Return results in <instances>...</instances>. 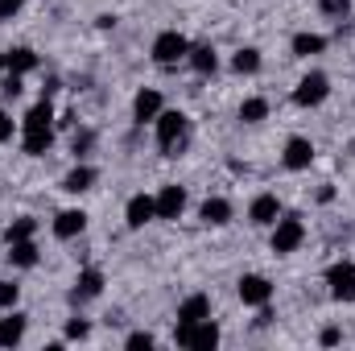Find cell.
<instances>
[{
	"label": "cell",
	"instance_id": "1",
	"mask_svg": "<svg viewBox=\"0 0 355 351\" xmlns=\"http://www.w3.org/2000/svg\"><path fill=\"white\" fill-rule=\"evenodd\" d=\"M50 145H54V108H50V99H42L21 120V149L29 157H42Z\"/></svg>",
	"mask_w": 355,
	"mask_h": 351
},
{
	"label": "cell",
	"instance_id": "2",
	"mask_svg": "<svg viewBox=\"0 0 355 351\" xmlns=\"http://www.w3.org/2000/svg\"><path fill=\"white\" fill-rule=\"evenodd\" d=\"M153 124H157V145H162V153H166V157H178L182 145H186V137H190V116H186V112H162Z\"/></svg>",
	"mask_w": 355,
	"mask_h": 351
},
{
	"label": "cell",
	"instance_id": "3",
	"mask_svg": "<svg viewBox=\"0 0 355 351\" xmlns=\"http://www.w3.org/2000/svg\"><path fill=\"white\" fill-rule=\"evenodd\" d=\"M174 343L178 348H190V351H211V348H219V327L211 318H202V323H178Z\"/></svg>",
	"mask_w": 355,
	"mask_h": 351
},
{
	"label": "cell",
	"instance_id": "4",
	"mask_svg": "<svg viewBox=\"0 0 355 351\" xmlns=\"http://www.w3.org/2000/svg\"><path fill=\"white\" fill-rule=\"evenodd\" d=\"M186 54H190V42H186L178 29H166V33L153 37V62H157V67H174Z\"/></svg>",
	"mask_w": 355,
	"mask_h": 351
},
{
	"label": "cell",
	"instance_id": "5",
	"mask_svg": "<svg viewBox=\"0 0 355 351\" xmlns=\"http://www.w3.org/2000/svg\"><path fill=\"white\" fill-rule=\"evenodd\" d=\"M302 240H306V223H302L297 215H285V219L272 223V252L285 257V252H293Z\"/></svg>",
	"mask_w": 355,
	"mask_h": 351
},
{
	"label": "cell",
	"instance_id": "6",
	"mask_svg": "<svg viewBox=\"0 0 355 351\" xmlns=\"http://www.w3.org/2000/svg\"><path fill=\"white\" fill-rule=\"evenodd\" d=\"M327 285H331V298L335 302H355V264L339 261L327 268Z\"/></svg>",
	"mask_w": 355,
	"mask_h": 351
},
{
	"label": "cell",
	"instance_id": "7",
	"mask_svg": "<svg viewBox=\"0 0 355 351\" xmlns=\"http://www.w3.org/2000/svg\"><path fill=\"white\" fill-rule=\"evenodd\" d=\"M327 95H331L327 75H322V71H310V75L297 83V91H293V103H297V108H318Z\"/></svg>",
	"mask_w": 355,
	"mask_h": 351
},
{
	"label": "cell",
	"instance_id": "8",
	"mask_svg": "<svg viewBox=\"0 0 355 351\" xmlns=\"http://www.w3.org/2000/svg\"><path fill=\"white\" fill-rule=\"evenodd\" d=\"M240 302L244 306H268V298H272V281L261 277V273H248V277H240Z\"/></svg>",
	"mask_w": 355,
	"mask_h": 351
},
{
	"label": "cell",
	"instance_id": "9",
	"mask_svg": "<svg viewBox=\"0 0 355 351\" xmlns=\"http://www.w3.org/2000/svg\"><path fill=\"white\" fill-rule=\"evenodd\" d=\"M281 162H285V170H306V166L314 162V145H310V137H289Z\"/></svg>",
	"mask_w": 355,
	"mask_h": 351
},
{
	"label": "cell",
	"instance_id": "10",
	"mask_svg": "<svg viewBox=\"0 0 355 351\" xmlns=\"http://www.w3.org/2000/svg\"><path fill=\"white\" fill-rule=\"evenodd\" d=\"M124 219H128V228L137 232V228H145L149 219H157V203H153L149 194H132L128 207H124Z\"/></svg>",
	"mask_w": 355,
	"mask_h": 351
},
{
	"label": "cell",
	"instance_id": "11",
	"mask_svg": "<svg viewBox=\"0 0 355 351\" xmlns=\"http://www.w3.org/2000/svg\"><path fill=\"white\" fill-rule=\"evenodd\" d=\"M132 116H137V124H153V120L162 116V91H153V87L137 91V99H132Z\"/></svg>",
	"mask_w": 355,
	"mask_h": 351
},
{
	"label": "cell",
	"instance_id": "12",
	"mask_svg": "<svg viewBox=\"0 0 355 351\" xmlns=\"http://www.w3.org/2000/svg\"><path fill=\"white\" fill-rule=\"evenodd\" d=\"M99 293H103V273H99V268H83L79 281H75V289H71V302L83 306V302L99 298Z\"/></svg>",
	"mask_w": 355,
	"mask_h": 351
},
{
	"label": "cell",
	"instance_id": "13",
	"mask_svg": "<svg viewBox=\"0 0 355 351\" xmlns=\"http://www.w3.org/2000/svg\"><path fill=\"white\" fill-rule=\"evenodd\" d=\"M153 203H157V219H178L186 211V190L182 186H162V194Z\"/></svg>",
	"mask_w": 355,
	"mask_h": 351
},
{
	"label": "cell",
	"instance_id": "14",
	"mask_svg": "<svg viewBox=\"0 0 355 351\" xmlns=\"http://www.w3.org/2000/svg\"><path fill=\"white\" fill-rule=\"evenodd\" d=\"M277 215H281V203H277V194H257V198H252V207H248V219H252L257 228L277 223Z\"/></svg>",
	"mask_w": 355,
	"mask_h": 351
},
{
	"label": "cell",
	"instance_id": "15",
	"mask_svg": "<svg viewBox=\"0 0 355 351\" xmlns=\"http://www.w3.org/2000/svg\"><path fill=\"white\" fill-rule=\"evenodd\" d=\"M83 228H87L83 211H58L54 215V236L58 240H75V236H83Z\"/></svg>",
	"mask_w": 355,
	"mask_h": 351
},
{
	"label": "cell",
	"instance_id": "16",
	"mask_svg": "<svg viewBox=\"0 0 355 351\" xmlns=\"http://www.w3.org/2000/svg\"><path fill=\"white\" fill-rule=\"evenodd\" d=\"M202 318H211V298L207 293H190L178 306V323H202Z\"/></svg>",
	"mask_w": 355,
	"mask_h": 351
},
{
	"label": "cell",
	"instance_id": "17",
	"mask_svg": "<svg viewBox=\"0 0 355 351\" xmlns=\"http://www.w3.org/2000/svg\"><path fill=\"white\" fill-rule=\"evenodd\" d=\"M33 67H37V54L29 46H17V50L4 54V71H12V75H29Z\"/></svg>",
	"mask_w": 355,
	"mask_h": 351
},
{
	"label": "cell",
	"instance_id": "18",
	"mask_svg": "<svg viewBox=\"0 0 355 351\" xmlns=\"http://www.w3.org/2000/svg\"><path fill=\"white\" fill-rule=\"evenodd\" d=\"M186 58H190V67H194L198 75H215V71H219V54H215L211 46H190Z\"/></svg>",
	"mask_w": 355,
	"mask_h": 351
},
{
	"label": "cell",
	"instance_id": "19",
	"mask_svg": "<svg viewBox=\"0 0 355 351\" xmlns=\"http://www.w3.org/2000/svg\"><path fill=\"white\" fill-rule=\"evenodd\" d=\"M227 219H232V203L227 198H207L202 203V223L207 228H223Z\"/></svg>",
	"mask_w": 355,
	"mask_h": 351
},
{
	"label": "cell",
	"instance_id": "20",
	"mask_svg": "<svg viewBox=\"0 0 355 351\" xmlns=\"http://www.w3.org/2000/svg\"><path fill=\"white\" fill-rule=\"evenodd\" d=\"M21 335H25V314H8L4 323H0V348H17L21 343Z\"/></svg>",
	"mask_w": 355,
	"mask_h": 351
},
{
	"label": "cell",
	"instance_id": "21",
	"mask_svg": "<svg viewBox=\"0 0 355 351\" xmlns=\"http://www.w3.org/2000/svg\"><path fill=\"white\" fill-rule=\"evenodd\" d=\"M8 261L17 264V268H33V264H37V244H33V240L8 244Z\"/></svg>",
	"mask_w": 355,
	"mask_h": 351
},
{
	"label": "cell",
	"instance_id": "22",
	"mask_svg": "<svg viewBox=\"0 0 355 351\" xmlns=\"http://www.w3.org/2000/svg\"><path fill=\"white\" fill-rule=\"evenodd\" d=\"M327 50V37L322 33H297L293 37V54L297 58H310V54H322Z\"/></svg>",
	"mask_w": 355,
	"mask_h": 351
},
{
	"label": "cell",
	"instance_id": "23",
	"mask_svg": "<svg viewBox=\"0 0 355 351\" xmlns=\"http://www.w3.org/2000/svg\"><path fill=\"white\" fill-rule=\"evenodd\" d=\"M232 71H236V75H257V71H261V50H252V46L236 50V58H232Z\"/></svg>",
	"mask_w": 355,
	"mask_h": 351
},
{
	"label": "cell",
	"instance_id": "24",
	"mask_svg": "<svg viewBox=\"0 0 355 351\" xmlns=\"http://www.w3.org/2000/svg\"><path fill=\"white\" fill-rule=\"evenodd\" d=\"M91 182H95V170H91V166H75L71 174L62 178V190H71V194H83V190H91Z\"/></svg>",
	"mask_w": 355,
	"mask_h": 351
},
{
	"label": "cell",
	"instance_id": "25",
	"mask_svg": "<svg viewBox=\"0 0 355 351\" xmlns=\"http://www.w3.org/2000/svg\"><path fill=\"white\" fill-rule=\"evenodd\" d=\"M33 232H37V219L21 215V219H12V223H8V232H4V244H17V240H33Z\"/></svg>",
	"mask_w": 355,
	"mask_h": 351
},
{
	"label": "cell",
	"instance_id": "26",
	"mask_svg": "<svg viewBox=\"0 0 355 351\" xmlns=\"http://www.w3.org/2000/svg\"><path fill=\"white\" fill-rule=\"evenodd\" d=\"M265 116H268V99H261V95H252V99L240 103V120L244 124H261Z\"/></svg>",
	"mask_w": 355,
	"mask_h": 351
},
{
	"label": "cell",
	"instance_id": "27",
	"mask_svg": "<svg viewBox=\"0 0 355 351\" xmlns=\"http://www.w3.org/2000/svg\"><path fill=\"white\" fill-rule=\"evenodd\" d=\"M17 298H21V285L0 281V310H12V306H17Z\"/></svg>",
	"mask_w": 355,
	"mask_h": 351
},
{
	"label": "cell",
	"instance_id": "28",
	"mask_svg": "<svg viewBox=\"0 0 355 351\" xmlns=\"http://www.w3.org/2000/svg\"><path fill=\"white\" fill-rule=\"evenodd\" d=\"M124 348L128 351H149L153 348V335H149V331H132V335L124 339Z\"/></svg>",
	"mask_w": 355,
	"mask_h": 351
},
{
	"label": "cell",
	"instance_id": "29",
	"mask_svg": "<svg viewBox=\"0 0 355 351\" xmlns=\"http://www.w3.org/2000/svg\"><path fill=\"white\" fill-rule=\"evenodd\" d=\"M322 12L335 17V21H343V17L352 12V0H322Z\"/></svg>",
	"mask_w": 355,
	"mask_h": 351
},
{
	"label": "cell",
	"instance_id": "30",
	"mask_svg": "<svg viewBox=\"0 0 355 351\" xmlns=\"http://www.w3.org/2000/svg\"><path fill=\"white\" fill-rule=\"evenodd\" d=\"M0 91H4V95H8V99H17V95H21V91H25V83H21V75H12V71H8V75H4V79H0Z\"/></svg>",
	"mask_w": 355,
	"mask_h": 351
},
{
	"label": "cell",
	"instance_id": "31",
	"mask_svg": "<svg viewBox=\"0 0 355 351\" xmlns=\"http://www.w3.org/2000/svg\"><path fill=\"white\" fill-rule=\"evenodd\" d=\"M87 335H91L87 318H71V323H67V339H87Z\"/></svg>",
	"mask_w": 355,
	"mask_h": 351
},
{
	"label": "cell",
	"instance_id": "32",
	"mask_svg": "<svg viewBox=\"0 0 355 351\" xmlns=\"http://www.w3.org/2000/svg\"><path fill=\"white\" fill-rule=\"evenodd\" d=\"M4 141H12V116L0 108V145H4Z\"/></svg>",
	"mask_w": 355,
	"mask_h": 351
},
{
	"label": "cell",
	"instance_id": "33",
	"mask_svg": "<svg viewBox=\"0 0 355 351\" xmlns=\"http://www.w3.org/2000/svg\"><path fill=\"white\" fill-rule=\"evenodd\" d=\"M17 8H21V0H0V21H12Z\"/></svg>",
	"mask_w": 355,
	"mask_h": 351
},
{
	"label": "cell",
	"instance_id": "34",
	"mask_svg": "<svg viewBox=\"0 0 355 351\" xmlns=\"http://www.w3.org/2000/svg\"><path fill=\"white\" fill-rule=\"evenodd\" d=\"M91 141H95L91 132H79V137H75V157H79V153H87V149H91Z\"/></svg>",
	"mask_w": 355,
	"mask_h": 351
},
{
	"label": "cell",
	"instance_id": "35",
	"mask_svg": "<svg viewBox=\"0 0 355 351\" xmlns=\"http://www.w3.org/2000/svg\"><path fill=\"white\" fill-rule=\"evenodd\" d=\"M339 339H343V335H339V327H327V331H322V343H327V348H335Z\"/></svg>",
	"mask_w": 355,
	"mask_h": 351
},
{
	"label": "cell",
	"instance_id": "36",
	"mask_svg": "<svg viewBox=\"0 0 355 351\" xmlns=\"http://www.w3.org/2000/svg\"><path fill=\"white\" fill-rule=\"evenodd\" d=\"M0 71H4V54H0Z\"/></svg>",
	"mask_w": 355,
	"mask_h": 351
}]
</instances>
